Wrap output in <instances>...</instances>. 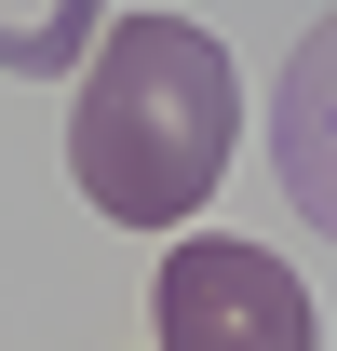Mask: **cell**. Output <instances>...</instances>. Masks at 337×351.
<instances>
[{"instance_id": "cell-4", "label": "cell", "mask_w": 337, "mask_h": 351, "mask_svg": "<svg viewBox=\"0 0 337 351\" xmlns=\"http://www.w3.org/2000/svg\"><path fill=\"white\" fill-rule=\"evenodd\" d=\"M108 54V0H0V68L14 82H68Z\"/></svg>"}, {"instance_id": "cell-1", "label": "cell", "mask_w": 337, "mask_h": 351, "mask_svg": "<svg viewBox=\"0 0 337 351\" xmlns=\"http://www.w3.org/2000/svg\"><path fill=\"white\" fill-rule=\"evenodd\" d=\"M229 135H243V82H229L216 27H189V14H122L108 54L82 68L68 162H82L95 217L175 230V217H203V189L229 176Z\"/></svg>"}, {"instance_id": "cell-2", "label": "cell", "mask_w": 337, "mask_h": 351, "mask_svg": "<svg viewBox=\"0 0 337 351\" xmlns=\"http://www.w3.org/2000/svg\"><path fill=\"white\" fill-rule=\"evenodd\" d=\"M149 324H162V351H324L310 284L256 243H216V230L149 270Z\"/></svg>"}, {"instance_id": "cell-3", "label": "cell", "mask_w": 337, "mask_h": 351, "mask_svg": "<svg viewBox=\"0 0 337 351\" xmlns=\"http://www.w3.org/2000/svg\"><path fill=\"white\" fill-rule=\"evenodd\" d=\"M270 176H284L297 217L337 243V14L284 54V82H270Z\"/></svg>"}]
</instances>
